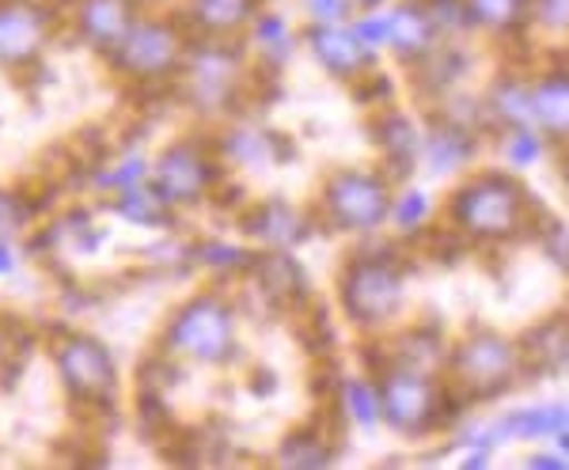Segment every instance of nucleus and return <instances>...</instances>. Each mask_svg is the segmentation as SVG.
<instances>
[{
	"label": "nucleus",
	"instance_id": "1",
	"mask_svg": "<svg viewBox=\"0 0 569 470\" xmlns=\"http://www.w3.org/2000/svg\"><path fill=\"white\" fill-rule=\"evenodd\" d=\"M539 213L543 209L536 193L512 171H475L448 198V220L456 236L475 243H509L531 232Z\"/></svg>",
	"mask_w": 569,
	"mask_h": 470
},
{
	"label": "nucleus",
	"instance_id": "2",
	"mask_svg": "<svg viewBox=\"0 0 569 470\" xmlns=\"http://www.w3.org/2000/svg\"><path fill=\"white\" fill-rule=\"evenodd\" d=\"M380 387V421L402 437H426L440 426H456L467 399L452 383H440L433 372L407 364H388L372 376Z\"/></svg>",
	"mask_w": 569,
	"mask_h": 470
},
{
	"label": "nucleus",
	"instance_id": "3",
	"mask_svg": "<svg viewBox=\"0 0 569 470\" xmlns=\"http://www.w3.org/2000/svg\"><path fill=\"white\" fill-rule=\"evenodd\" d=\"M168 357L190 364H228L240 353V316L232 300L220 292H198L190 297L163 330Z\"/></svg>",
	"mask_w": 569,
	"mask_h": 470
},
{
	"label": "nucleus",
	"instance_id": "4",
	"mask_svg": "<svg viewBox=\"0 0 569 470\" xmlns=\"http://www.w3.org/2000/svg\"><path fill=\"white\" fill-rule=\"evenodd\" d=\"M190 31L182 27L179 16H137L130 31L118 39L114 50L107 53L110 69L126 77L130 84L156 88L176 84L182 58H187Z\"/></svg>",
	"mask_w": 569,
	"mask_h": 470
},
{
	"label": "nucleus",
	"instance_id": "5",
	"mask_svg": "<svg viewBox=\"0 0 569 470\" xmlns=\"http://www.w3.org/2000/svg\"><path fill=\"white\" fill-rule=\"evenodd\" d=\"M338 297L361 334H380L407 308V273L391 254H353L338 278Z\"/></svg>",
	"mask_w": 569,
	"mask_h": 470
},
{
	"label": "nucleus",
	"instance_id": "6",
	"mask_svg": "<svg viewBox=\"0 0 569 470\" xmlns=\"http://www.w3.org/2000/svg\"><path fill=\"white\" fill-rule=\"evenodd\" d=\"M445 368L452 376V387L467 402L501 399L525 376L517 342L498 334V330H482V327L471 330V334L448 349Z\"/></svg>",
	"mask_w": 569,
	"mask_h": 470
},
{
	"label": "nucleus",
	"instance_id": "7",
	"mask_svg": "<svg viewBox=\"0 0 569 470\" xmlns=\"http://www.w3.org/2000/svg\"><path fill=\"white\" fill-rule=\"evenodd\" d=\"M391 179L383 171H361V168H346L327 174L323 190L316 201V217L319 224L330 232H346V236H372L388 224V209H391Z\"/></svg>",
	"mask_w": 569,
	"mask_h": 470
},
{
	"label": "nucleus",
	"instance_id": "8",
	"mask_svg": "<svg viewBox=\"0 0 569 470\" xmlns=\"http://www.w3.org/2000/svg\"><path fill=\"white\" fill-rule=\"evenodd\" d=\"M247 80V53L236 39H190L176 84L201 114H224L236 107Z\"/></svg>",
	"mask_w": 569,
	"mask_h": 470
},
{
	"label": "nucleus",
	"instance_id": "9",
	"mask_svg": "<svg viewBox=\"0 0 569 470\" xmlns=\"http://www.w3.org/2000/svg\"><path fill=\"white\" fill-rule=\"evenodd\" d=\"M220 179H224V168H220V156L213 149H206L201 141H171L168 149H160L156 160H149V187L168 201L171 209H190L201 206L209 198Z\"/></svg>",
	"mask_w": 569,
	"mask_h": 470
},
{
	"label": "nucleus",
	"instance_id": "10",
	"mask_svg": "<svg viewBox=\"0 0 569 470\" xmlns=\"http://www.w3.org/2000/svg\"><path fill=\"white\" fill-rule=\"evenodd\" d=\"M53 368L69 399L80 407L110 410V402L118 399V364L99 338L61 334V342L53 346Z\"/></svg>",
	"mask_w": 569,
	"mask_h": 470
},
{
	"label": "nucleus",
	"instance_id": "11",
	"mask_svg": "<svg viewBox=\"0 0 569 470\" xmlns=\"http://www.w3.org/2000/svg\"><path fill=\"white\" fill-rule=\"evenodd\" d=\"M58 34V8L46 0H0V64L27 69Z\"/></svg>",
	"mask_w": 569,
	"mask_h": 470
},
{
	"label": "nucleus",
	"instance_id": "12",
	"mask_svg": "<svg viewBox=\"0 0 569 470\" xmlns=\"http://www.w3.org/2000/svg\"><path fill=\"white\" fill-rule=\"evenodd\" d=\"M475 152H479V129L440 110L433 126L421 133L418 163H426L429 174H460L475 163Z\"/></svg>",
	"mask_w": 569,
	"mask_h": 470
},
{
	"label": "nucleus",
	"instance_id": "13",
	"mask_svg": "<svg viewBox=\"0 0 569 470\" xmlns=\"http://www.w3.org/2000/svg\"><path fill=\"white\" fill-rule=\"evenodd\" d=\"M243 273L254 281L259 297L270 300L273 308H281V311L308 308V300H311L308 273H305V266L292 258V251L270 247L266 254H251V266H247Z\"/></svg>",
	"mask_w": 569,
	"mask_h": 470
},
{
	"label": "nucleus",
	"instance_id": "14",
	"mask_svg": "<svg viewBox=\"0 0 569 470\" xmlns=\"http://www.w3.org/2000/svg\"><path fill=\"white\" fill-rule=\"evenodd\" d=\"M240 228L247 239H259L266 247H278V251H292V247L308 243L311 228H316V217L305 213V209L289 206L281 198L259 201V206H247L240 217Z\"/></svg>",
	"mask_w": 569,
	"mask_h": 470
},
{
	"label": "nucleus",
	"instance_id": "15",
	"mask_svg": "<svg viewBox=\"0 0 569 470\" xmlns=\"http://www.w3.org/2000/svg\"><path fill=\"white\" fill-rule=\"evenodd\" d=\"M137 16H141L137 0H69V20L77 39L96 53H103V58L130 31Z\"/></svg>",
	"mask_w": 569,
	"mask_h": 470
},
{
	"label": "nucleus",
	"instance_id": "16",
	"mask_svg": "<svg viewBox=\"0 0 569 470\" xmlns=\"http://www.w3.org/2000/svg\"><path fill=\"white\" fill-rule=\"evenodd\" d=\"M305 42L311 50V58L323 64V72H330L335 80H346L353 84L357 77L376 69V58L380 53H369L361 42H357L350 23H330V27H308Z\"/></svg>",
	"mask_w": 569,
	"mask_h": 470
},
{
	"label": "nucleus",
	"instance_id": "17",
	"mask_svg": "<svg viewBox=\"0 0 569 470\" xmlns=\"http://www.w3.org/2000/svg\"><path fill=\"white\" fill-rule=\"evenodd\" d=\"M493 437V448H501L505 440H550L558 451L569 448V413L566 402H547V407H525L501 413L498 421H486Z\"/></svg>",
	"mask_w": 569,
	"mask_h": 470
},
{
	"label": "nucleus",
	"instance_id": "18",
	"mask_svg": "<svg viewBox=\"0 0 569 470\" xmlns=\"http://www.w3.org/2000/svg\"><path fill=\"white\" fill-rule=\"evenodd\" d=\"M445 42L440 31L429 20L421 0H402V4L388 8V50L395 61H402L407 69H415L418 61H426L437 46Z\"/></svg>",
	"mask_w": 569,
	"mask_h": 470
},
{
	"label": "nucleus",
	"instance_id": "19",
	"mask_svg": "<svg viewBox=\"0 0 569 470\" xmlns=\"http://www.w3.org/2000/svg\"><path fill=\"white\" fill-rule=\"evenodd\" d=\"M262 0H187L179 12L190 39H240Z\"/></svg>",
	"mask_w": 569,
	"mask_h": 470
},
{
	"label": "nucleus",
	"instance_id": "20",
	"mask_svg": "<svg viewBox=\"0 0 569 470\" xmlns=\"http://www.w3.org/2000/svg\"><path fill=\"white\" fill-rule=\"evenodd\" d=\"M520 364L525 376H562L566 372V349H569V330H566V311L536 322L531 330L517 338Z\"/></svg>",
	"mask_w": 569,
	"mask_h": 470
},
{
	"label": "nucleus",
	"instance_id": "21",
	"mask_svg": "<svg viewBox=\"0 0 569 470\" xmlns=\"http://www.w3.org/2000/svg\"><path fill=\"white\" fill-rule=\"evenodd\" d=\"M531 126L547 137V144H566L569 133V84L566 69H550L531 80Z\"/></svg>",
	"mask_w": 569,
	"mask_h": 470
},
{
	"label": "nucleus",
	"instance_id": "22",
	"mask_svg": "<svg viewBox=\"0 0 569 470\" xmlns=\"http://www.w3.org/2000/svg\"><path fill=\"white\" fill-rule=\"evenodd\" d=\"M372 133H376V149H380L383 163L391 168L383 174H388V179L391 174H402V179H407V174L418 168L421 129L410 122L407 114H399V110H380V114L372 118Z\"/></svg>",
	"mask_w": 569,
	"mask_h": 470
},
{
	"label": "nucleus",
	"instance_id": "23",
	"mask_svg": "<svg viewBox=\"0 0 569 470\" xmlns=\"http://www.w3.org/2000/svg\"><path fill=\"white\" fill-rule=\"evenodd\" d=\"M482 118L490 126L505 129H520L531 126V80L525 77H498L490 84L482 99ZM536 129V126H531Z\"/></svg>",
	"mask_w": 569,
	"mask_h": 470
},
{
	"label": "nucleus",
	"instance_id": "24",
	"mask_svg": "<svg viewBox=\"0 0 569 470\" xmlns=\"http://www.w3.org/2000/svg\"><path fill=\"white\" fill-rule=\"evenodd\" d=\"M281 141L278 133H266V129L240 126L228 129L217 141V156H224L228 163H240V168H266V163L281 160Z\"/></svg>",
	"mask_w": 569,
	"mask_h": 470
},
{
	"label": "nucleus",
	"instance_id": "25",
	"mask_svg": "<svg viewBox=\"0 0 569 470\" xmlns=\"http://www.w3.org/2000/svg\"><path fill=\"white\" fill-rule=\"evenodd\" d=\"M475 31L512 39L528 31V0H463Z\"/></svg>",
	"mask_w": 569,
	"mask_h": 470
},
{
	"label": "nucleus",
	"instance_id": "26",
	"mask_svg": "<svg viewBox=\"0 0 569 470\" xmlns=\"http://www.w3.org/2000/svg\"><path fill=\"white\" fill-rule=\"evenodd\" d=\"M110 213H118L122 220L137 224V228H171V224H176V209H171L168 201H163L160 193L149 187V182L114 193V201H110Z\"/></svg>",
	"mask_w": 569,
	"mask_h": 470
},
{
	"label": "nucleus",
	"instance_id": "27",
	"mask_svg": "<svg viewBox=\"0 0 569 470\" xmlns=\"http://www.w3.org/2000/svg\"><path fill=\"white\" fill-rule=\"evenodd\" d=\"M243 34L254 46V58L266 61L270 69H281L292 58V50H297V34L289 31V23L273 12H262V8L254 12V20L247 23Z\"/></svg>",
	"mask_w": 569,
	"mask_h": 470
},
{
	"label": "nucleus",
	"instance_id": "28",
	"mask_svg": "<svg viewBox=\"0 0 569 470\" xmlns=\"http://www.w3.org/2000/svg\"><path fill=\"white\" fill-rule=\"evenodd\" d=\"M445 357H448V346H445V338H440V330L410 327L407 334H399V342H395L391 364H407V368L429 372L433 364H445Z\"/></svg>",
	"mask_w": 569,
	"mask_h": 470
},
{
	"label": "nucleus",
	"instance_id": "29",
	"mask_svg": "<svg viewBox=\"0 0 569 470\" xmlns=\"http://www.w3.org/2000/svg\"><path fill=\"white\" fill-rule=\"evenodd\" d=\"M338 407H342L346 418H353L357 426L376 429L380 426V387H376V380H365V376L342 380L338 383Z\"/></svg>",
	"mask_w": 569,
	"mask_h": 470
},
{
	"label": "nucleus",
	"instance_id": "30",
	"mask_svg": "<svg viewBox=\"0 0 569 470\" xmlns=\"http://www.w3.org/2000/svg\"><path fill=\"white\" fill-rule=\"evenodd\" d=\"M278 463L284 467H330L335 463V444H330L327 437H319V432L311 429H297L292 437H284V444L278 451Z\"/></svg>",
	"mask_w": 569,
	"mask_h": 470
},
{
	"label": "nucleus",
	"instance_id": "31",
	"mask_svg": "<svg viewBox=\"0 0 569 470\" xmlns=\"http://www.w3.org/2000/svg\"><path fill=\"white\" fill-rule=\"evenodd\" d=\"M141 182H149V160H144L141 152L122 156V160L107 163V168H96V174H91V187L103 193H122L130 187H141Z\"/></svg>",
	"mask_w": 569,
	"mask_h": 470
},
{
	"label": "nucleus",
	"instance_id": "32",
	"mask_svg": "<svg viewBox=\"0 0 569 470\" xmlns=\"http://www.w3.org/2000/svg\"><path fill=\"white\" fill-rule=\"evenodd\" d=\"M429 217H433V201H429V193H426V190H402V193H391L388 224L399 228L402 236L421 232Z\"/></svg>",
	"mask_w": 569,
	"mask_h": 470
},
{
	"label": "nucleus",
	"instance_id": "33",
	"mask_svg": "<svg viewBox=\"0 0 569 470\" xmlns=\"http://www.w3.org/2000/svg\"><path fill=\"white\" fill-rule=\"evenodd\" d=\"M547 156V137L531 126H520V129H505V160L509 168L525 171L531 163H539Z\"/></svg>",
	"mask_w": 569,
	"mask_h": 470
},
{
	"label": "nucleus",
	"instance_id": "34",
	"mask_svg": "<svg viewBox=\"0 0 569 470\" xmlns=\"http://www.w3.org/2000/svg\"><path fill=\"white\" fill-rule=\"evenodd\" d=\"M421 4H426V12H429V20H433L437 31H440V39H456V34L475 31L463 0H421Z\"/></svg>",
	"mask_w": 569,
	"mask_h": 470
},
{
	"label": "nucleus",
	"instance_id": "35",
	"mask_svg": "<svg viewBox=\"0 0 569 470\" xmlns=\"http://www.w3.org/2000/svg\"><path fill=\"white\" fill-rule=\"evenodd\" d=\"M528 27H539L543 34H566L569 27V0H528Z\"/></svg>",
	"mask_w": 569,
	"mask_h": 470
},
{
	"label": "nucleus",
	"instance_id": "36",
	"mask_svg": "<svg viewBox=\"0 0 569 470\" xmlns=\"http://www.w3.org/2000/svg\"><path fill=\"white\" fill-rule=\"evenodd\" d=\"M308 16V27H330V23H350L361 8L357 0H300Z\"/></svg>",
	"mask_w": 569,
	"mask_h": 470
},
{
	"label": "nucleus",
	"instance_id": "37",
	"mask_svg": "<svg viewBox=\"0 0 569 470\" xmlns=\"http://www.w3.org/2000/svg\"><path fill=\"white\" fill-rule=\"evenodd\" d=\"M198 262L213 266V270H247V266H251V254H247L243 247L217 243V239H209V243L198 247Z\"/></svg>",
	"mask_w": 569,
	"mask_h": 470
},
{
	"label": "nucleus",
	"instance_id": "38",
	"mask_svg": "<svg viewBox=\"0 0 569 470\" xmlns=\"http://www.w3.org/2000/svg\"><path fill=\"white\" fill-rule=\"evenodd\" d=\"M16 361H23V334L16 319H0V383L16 376Z\"/></svg>",
	"mask_w": 569,
	"mask_h": 470
},
{
	"label": "nucleus",
	"instance_id": "39",
	"mask_svg": "<svg viewBox=\"0 0 569 470\" xmlns=\"http://www.w3.org/2000/svg\"><path fill=\"white\" fill-rule=\"evenodd\" d=\"M27 220H31V206H27L20 193L0 190V239H8L12 232H20Z\"/></svg>",
	"mask_w": 569,
	"mask_h": 470
},
{
	"label": "nucleus",
	"instance_id": "40",
	"mask_svg": "<svg viewBox=\"0 0 569 470\" xmlns=\"http://www.w3.org/2000/svg\"><path fill=\"white\" fill-rule=\"evenodd\" d=\"M353 88H357V99H365V103H372V110H380L388 99L395 96V84H391V77H383V72H365V77H357L353 80Z\"/></svg>",
	"mask_w": 569,
	"mask_h": 470
},
{
	"label": "nucleus",
	"instance_id": "41",
	"mask_svg": "<svg viewBox=\"0 0 569 470\" xmlns=\"http://www.w3.org/2000/svg\"><path fill=\"white\" fill-rule=\"evenodd\" d=\"M543 247H547V254L558 262V270H566V224H562V220H555V224L547 228Z\"/></svg>",
	"mask_w": 569,
	"mask_h": 470
},
{
	"label": "nucleus",
	"instance_id": "42",
	"mask_svg": "<svg viewBox=\"0 0 569 470\" xmlns=\"http://www.w3.org/2000/svg\"><path fill=\"white\" fill-rule=\"evenodd\" d=\"M528 467H547V470H566L569 467V459H566V451H550V456H531V459H525Z\"/></svg>",
	"mask_w": 569,
	"mask_h": 470
},
{
	"label": "nucleus",
	"instance_id": "43",
	"mask_svg": "<svg viewBox=\"0 0 569 470\" xmlns=\"http://www.w3.org/2000/svg\"><path fill=\"white\" fill-rule=\"evenodd\" d=\"M12 270H16V247L8 239H0V278H8Z\"/></svg>",
	"mask_w": 569,
	"mask_h": 470
},
{
	"label": "nucleus",
	"instance_id": "44",
	"mask_svg": "<svg viewBox=\"0 0 569 470\" xmlns=\"http://www.w3.org/2000/svg\"><path fill=\"white\" fill-rule=\"evenodd\" d=\"M463 451H467V456L460 459L463 470H479V467L490 463V451H475V448H463Z\"/></svg>",
	"mask_w": 569,
	"mask_h": 470
},
{
	"label": "nucleus",
	"instance_id": "45",
	"mask_svg": "<svg viewBox=\"0 0 569 470\" xmlns=\"http://www.w3.org/2000/svg\"><path fill=\"white\" fill-rule=\"evenodd\" d=\"M388 4V0H357V8H361V12H369V8H383Z\"/></svg>",
	"mask_w": 569,
	"mask_h": 470
},
{
	"label": "nucleus",
	"instance_id": "46",
	"mask_svg": "<svg viewBox=\"0 0 569 470\" xmlns=\"http://www.w3.org/2000/svg\"><path fill=\"white\" fill-rule=\"evenodd\" d=\"M137 4H149V0H137Z\"/></svg>",
	"mask_w": 569,
	"mask_h": 470
},
{
	"label": "nucleus",
	"instance_id": "47",
	"mask_svg": "<svg viewBox=\"0 0 569 470\" xmlns=\"http://www.w3.org/2000/svg\"><path fill=\"white\" fill-rule=\"evenodd\" d=\"M46 4H53V0H46Z\"/></svg>",
	"mask_w": 569,
	"mask_h": 470
}]
</instances>
